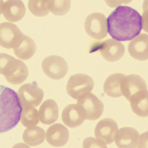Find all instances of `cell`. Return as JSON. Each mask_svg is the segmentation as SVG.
Wrapping results in <instances>:
<instances>
[{
    "label": "cell",
    "instance_id": "obj_17",
    "mask_svg": "<svg viewBox=\"0 0 148 148\" xmlns=\"http://www.w3.org/2000/svg\"><path fill=\"white\" fill-rule=\"evenodd\" d=\"M126 76L121 73H116L108 77L104 82V93L110 97L117 98L123 96V88Z\"/></svg>",
    "mask_w": 148,
    "mask_h": 148
},
{
    "label": "cell",
    "instance_id": "obj_16",
    "mask_svg": "<svg viewBox=\"0 0 148 148\" xmlns=\"http://www.w3.org/2000/svg\"><path fill=\"white\" fill-rule=\"evenodd\" d=\"M139 137L138 132L134 128L123 127L119 130L115 141L119 148H135L137 147Z\"/></svg>",
    "mask_w": 148,
    "mask_h": 148
},
{
    "label": "cell",
    "instance_id": "obj_19",
    "mask_svg": "<svg viewBox=\"0 0 148 148\" xmlns=\"http://www.w3.org/2000/svg\"><path fill=\"white\" fill-rule=\"evenodd\" d=\"M38 115L42 124L50 125L53 123L57 120L59 116L57 104L52 99L46 100L40 108Z\"/></svg>",
    "mask_w": 148,
    "mask_h": 148
},
{
    "label": "cell",
    "instance_id": "obj_24",
    "mask_svg": "<svg viewBox=\"0 0 148 148\" xmlns=\"http://www.w3.org/2000/svg\"><path fill=\"white\" fill-rule=\"evenodd\" d=\"M50 11L56 15L62 16L67 14L71 7V1H49Z\"/></svg>",
    "mask_w": 148,
    "mask_h": 148
},
{
    "label": "cell",
    "instance_id": "obj_5",
    "mask_svg": "<svg viewBox=\"0 0 148 148\" xmlns=\"http://www.w3.org/2000/svg\"><path fill=\"white\" fill-rule=\"evenodd\" d=\"M77 105L82 111L85 119L96 120L99 119L104 110L101 100L90 92H86L78 98Z\"/></svg>",
    "mask_w": 148,
    "mask_h": 148
},
{
    "label": "cell",
    "instance_id": "obj_14",
    "mask_svg": "<svg viewBox=\"0 0 148 148\" xmlns=\"http://www.w3.org/2000/svg\"><path fill=\"white\" fill-rule=\"evenodd\" d=\"M2 13L6 20L16 22L23 18L25 14L26 8L21 1L10 0L4 3Z\"/></svg>",
    "mask_w": 148,
    "mask_h": 148
},
{
    "label": "cell",
    "instance_id": "obj_13",
    "mask_svg": "<svg viewBox=\"0 0 148 148\" xmlns=\"http://www.w3.org/2000/svg\"><path fill=\"white\" fill-rule=\"evenodd\" d=\"M69 132L62 124L56 123L51 125L47 129L45 137L49 144L56 147H60L67 143L69 138Z\"/></svg>",
    "mask_w": 148,
    "mask_h": 148
},
{
    "label": "cell",
    "instance_id": "obj_21",
    "mask_svg": "<svg viewBox=\"0 0 148 148\" xmlns=\"http://www.w3.org/2000/svg\"><path fill=\"white\" fill-rule=\"evenodd\" d=\"M45 131L42 128L34 126L25 130L23 139L29 146H36L43 143L45 140Z\"/></svg>",
    "mask_w": 148,
    "mask_h": 148
},
{
    "label": "cell",
    "instance_id": "obj_8",
    "mask_svg": "<svg viewBox=\"0 0 148 148\" xmlns=\"http://www.w3.org/2000/svg\"><path fill=\"white\" fill-rule=\"evenodd\" d=\"M94 86V82L90 76L85 74H77L70 77L66 89L71 97L77 99L80 95L91 92Z\"/></svg>",
    "mask_w": 148,
    "mask_h": 148
},
{
    "label": "cell",
    "instance_id": "obj_25",
    "mask_svg": "<svg viewBox=\"0 0 148 148\" xmlns=\"http://www.w3.org/2000/svg\"><path fill=\"white\" fill-rule=\"evenodd\" d=\"M83 147H102L107 148L106 146H104L100 143L97 140L93 137H88L83 141Z\"/></svg>",
    "mask_w": 148,
    "mask_h": 148
},
{
    "label": "cell",
    "instance_id": "obj_1",
    "mask_svg": "<svg viewBox=\"0 0 148 148\" xmlns=\"http://www.w3.org/2000/svg\"><path fill=\"white\" fill-rule=\"evenodd\" d=\"M108 31L113 39L120 41L131 40L137 36L143 27L140 14L135 9L120 6L108 17Z\"/></svg>",
    "mask_w": 148,
    "mask_h": 148
},
{
    "label": "cell",
    "instance_id": "obj_12",
    "mask_svg": "<svg viewBox=\"0 0 148 148\" xmlns=\"http://www.w3.org/2000/svg\"><path fill=\"white\" fill-rule=\"evenodd\" d=\"M23 35L18 26L14 24L7 22L0 24V46L4 48H14Z\"/></svg>",
    "mask_w": 148,
    "mask_h": 148
},
{
    "label": "cell",
    "instance_id": "obj_7",
    "mask_svg": "<svg viewBox=\"0 0 148 148\" xmlns=\"http://www.w3.org/2000/svg\"><path fill=\"white\" fill-rule=\"evenodd\" d=\"M18 95L22 108L38 106L42 103L44 93L36 82L22 85L18 91Z\"/></svg>",
    "mask_w": 148,
    "mask_h": 148
},
{
    "label": "cell",
    "instance_id": "obj_11",
    "mask_svg": "<svg viewBox=\"0 0 148 148\" xmlns=\"http://www.w3.org/2000/svg\"><path fill=\"white\" fill-rule=\"evenodd\" d=\"M119 131L117 123L110 118L103 119L98 123L95 130L96 139L104 146L115 141Z\"/></svg>",
    "mask_w": 148,
    "mask_h": 148
},
{
    "label": "cell",
    "instance_id": "obj_23",
    "mask_svg": "<svg viewBox=\"0 0 148 148\" xmlns=\"http://www.w3.org/2000/svg\"><path fill=\"white\" fill-rule=\"evenodd\" d=\"M28 7L32 14L36 16H45L50 11L49 1L30 0L29 1Z\"/></svg>",
    "mask_w": 148,
    "mask_h": 148
},
{
    "label": "cell",
    "instance_id": "obj_2",
    "mask_svg": "<svg viewBox=\"0 0 148 148\" xmlns=\"http://www.w3.org/2000/svg\"><path fill=\"white\" fill-rule=\"evenodd\" d=\"M22 110L16 92L0 85V133L9 131L16 126L20 120Z\"/></svg>",
    "mask_w": 148,
    "mask_h": 148
},
{
    "label": "cell",
    "instance_id": "obj_20",
    "mask_svg": "<svg viewBox=\"0 0 148 148\" xmlns=\"http://www.w3.org/2000/svg\"><path fill=\"white\" fill-rule=\"evenodd\" d=\"M13 49L17 57L21 60H26L34 56L36 51V46L31 38L23 35L19 43Z\"/></svg>",
    "mask_w": 148,
    "mask_h": 148
},
{
    "label": "cell",
    "instance_id": "obj_4",
    "mask_svg": "<svg viewBox=\"0 0 148 148\" xmlns=\"http://www.w3.org/2000/svg\"><path fill=\"white\" fill-rule=\"evenodd\" d=\"M123 92V96L130 102L131 108L148 101V91L146 82L138 75L126 76Z\"/></svg>",
    "mask_w": 148,
    "mask_h": 148
},
{
    "label": "cell",
    "instance_id": "obj_22",
    "mask_svg": "<svg viewBox=\"0 0 148 148\" xmlns=\"http://www.w3.org/2000/svg\"><path fill=\"white\" fill-rule=\"evenodd\" d=\"M20 120L21 123L25 127L35 126L39 123L38 110L33 107L22 108Z\"/></svg>",
    "mask_w": 148,
    "mask_h": 148
},
{
    "label": "cell",
    "instance_id": "obj_3",
    "mask_svg": "<svg viewBox=\"0 0 148 148\" xmlns=\"http://www.w3.org/2000/svg\"><path fill=\"white\" fill-rule=\"evenodd\" d=\"M0 74L10 84L18 85L27 79L28 69L22 61L4 53H0Z\"/></svg>",
    "mask_w": 148,
    "mask_h": 148
},
{
    "label": "cell",
    "instance_id": "obj_18",
    "mask_svg": "<svg viewBox=\"0 0 148 148\" xmlns=\"http://www.w3.org/2000/svg\"><path fill=\"white\" fill-rule=\"evenodd\" d=\"M63 123L70 128L78 127L83 123L85 119L77 105L71 104L64 108L62 113Z\"/></svg>",
    "mask_w": 148,
    "mask_h": 148
},
{
    "label": "cell",
    "instance_id": "obj_9",
    "mask_svg": "<svg viewBox=\"0 0 148 148\" xmlns=\"http://www.w3.org/2000/svg\"><path fill=\"white\" fill-rule=\"evenodd\" d=\"M84 28L87 34L94 39H103L108 35L106 17L100 13L90 14L85 20Z\"/></svg>",
    "mask_w": 148,
    "mask_h": 148
},
{
    "label": "cell",
    "instance_id": "obj_26",
    "mask_svg": "<svg viewBox=\"0 0 148 148\" xmlns=\"http://www.w3.org/2000/svg\"><path fill=\"white\" fill-rule=\"evenodd\" d=\"M3 4V1H1V0H0V15H1V14H2V9Z\"/></svg>",
    "mask_w": 148,
    "mask_h": 148
},
{
    "label": "cell",
    "instance_id": "obj_15",
    "mask_svg": "<svg viewBox=\"0 0 148 148\" xmlns=\"http://www.w3.org/2000/svg\"><path fill=\"white\" fill-rule=\"evenodd\" d=\"M148 39L147 34H141L130 42L128 51L132 57L140 61L147 60Z\"/></svg>",
    "mask_w": 148,
    "mask_h": 148
},
{
    "label": "cell",
    "instance_id": "obj_6",
    "mask_svg": "<svg viewBox=\"0 0 148 148\" xmlns=\"http://www.w3.org/2000/svg\"><path fill=\"white\" fill-rule=\"evenodd\" d=\"M99 51L105 60L114 62L120 60L125 54V47L121 42L113 39L96 42L90 47V53Z\"/></svg>",
    "mask_w": 148,
    "mask_h": 148
},
{
    "label": "cell",
    "instance_id": "obj_10",
    "mask_svg": "<svg viewBox=\"0 0 148 148\" xmlns=\"http://www.w3.org/2000/svg\"><path fill=\"white\" fill-rule=\"evenodd\" d=\"M44 73L53 80L62 79L68 71V65L63 58L58 56L52 55L44 59L42 64Z\"/></svg>",
    "mask_w": 148,
    "mask_h": 148
}]
</instances>
